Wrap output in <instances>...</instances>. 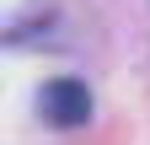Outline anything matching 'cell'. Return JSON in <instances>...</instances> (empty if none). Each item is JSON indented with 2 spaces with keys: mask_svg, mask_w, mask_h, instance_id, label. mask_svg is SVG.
<instances>
[{
  "mask_svg": "<svg viewBox=\"0 0 150 145\" xmlns=\"http://www.w3.org/2000/svg\"><path fill=\"white\" fill-rule=\"evenodd\" d=\"M38 113H43L54 129H81V124L91 118V92H86V81H75V75L43 81V92H38Z\"/></svg>",
  "mask_w": 150,
  "mask_h": 145,
  "instance_id": "1",
  "label": "cell"
}]
</instances>
